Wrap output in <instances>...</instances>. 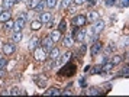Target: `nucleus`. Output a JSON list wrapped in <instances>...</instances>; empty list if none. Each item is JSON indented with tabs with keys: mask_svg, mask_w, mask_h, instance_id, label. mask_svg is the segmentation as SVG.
<instances>
[{
	"mask_svg": "<svg viewBox=\"0 0 129 97\" xmlns=\"http://www.w3.org/2000/svg\"><path fill=\"white\" fill-rule=\"evenodd\" d=\"M90 29H91V32H93L94 35H100V32L105 29V22H103V20L99 17L96 22L91 23V28H90Z\"/></svg>",
	"mask_w": 129,
	"mask_h": 97,
	"instance_id": "nucleus-1",
	"label": "nucleus"
},
{
	"mask_svg": "<svg viewBox=\"0 0 129 97\" xmlns=\"http://www.w3.org/2000/svg\"><path fill=\"white\" fill-rule=\"evenodd\" d=\"M34 58H35L36 61H45L47 59V52H45V49L44 48H41V46H36L35 49H34Z\"/></svg>",
	"mask_w": 129,
	"mask_h": 97,
	"instance_id": "nucleus-2",
	"label": "nucleus"
},
{
	"mask_svg": "<svg viewBox=\"0 0 129 97\" xmlns=\"http://www.w3.org/2000/svg\"><path fill=\"white\" fill-rule=\"evenodd\" d=\"M73 25L76 26V28H81V26H84L86 23H87V20H86V16L84 15H77L76 17H73Z\"/></svg>",
	"mask_w": 129,
	"mask_h": 97,
	"instance_id": "nucleus-3",
	"label": "nucleus"
},
{
	"mask_svg": "<svg viewBox=\"0 0 129 97\" xmlns=\"http://www.w3.org/2000/svg\"><path fill=\"white\" fill-rule=\"evenodd\" d=\"M73 38H76L78 42H84V39H86V30L84 29H78L74 26V35H73Z\"/></svg>",
	"mask_w": 129,
	"mask_h": 97,
	"instance_id": "nucleus-4",
	"label": "nucleus"
},
{
	"mask_svg": "<svg viewBox=\"0 0 129 97\" xmlns=\"http://www.w3.org/2000/svg\"><path fill=\"white\" fill-rule=\"evenodd\" d=\"M2 49H3V54L12 55V54H15V51H16V45H15L13 42H9V44H5V45L2 46Z\"/></svg>",
	"mask_w": 129,
	"mask_h": 97,
	"instance_id": "nucleus-5",
	"label": "nucleus"
},
{
	"mask_svg": "<svg viewBox=\"0 0 129 97\" xmlns=\"http://www.w3.org/2000/svg\"><path fill=\"white\" fill-rule=\"evenodd\" d=\"M41 44H42V48H44V49H49V51H51L54 48V44H55V42H54L49 36H45V38L41 41Z\"/></svg>",
	"mask_w": 129,
	"mask_h": 97,
	"instance_id": "nucleus-6",
	"label": "nucleus"
},
{
	"mask_svg": "<svg viewBox=\"0 0 129 97\" xmlns=\"http://www.w3.org/2000/svg\"><path fill=\"white\" fill-rule=\"evenodd\" d=\"M102 48H103V46H102V44H100V42H97V41H94L93 42V45H91V51H90V54H91V57H97V55H99V52L102 51Z\"/></svg>",
	"mask_w": 129,
	"mask_h": 97,
	"instance_id": "nucleus-7",
	"label": "nucleus"
},
{
	"mask_svg": "<svg viewBox=\"0 0 129 97\" xmlns=\"http://www.w3.org/2000/svg\"><path fill=\"white\" fill-rule=\"evenodd\" d=\"M65 67H67L68 70H67V71H65V70L59 71V75H73L74 73H76V65H74V64L68 62L67 65H65Z\"/></svg>",
	"mask_w": 129,
	"mask_h": 97,
	"instance_id": "nucleus-8",
	"label": "nucleus"
},
{
	"mask_svg": "<svg viewBox=\"0 0 129 97\" xmlns=\"http://www.w3.org/2000/svg\"><path fill=\"white\" fill-rule=\"evenodd\" d=\"M23 28H25V20L22 17H18V19L13 22V30L18 32V30H22Z\"/></svg>",
	"mask_w": 129,
	"mask_h": 97,
	"instance_id": "nucleus-9",
	"label": "nucleus"
},
{
	"mask_svg": "<svg viewBox=\"0 0 129 97\" xmlns=\"http://www.w3.org/2000/svg\"><path fill=\"white\" fill-rule=\"evenodd\" d=\"M99 17H100V16H99V13H97V12L91 10V12H88V13H87V17H86V20H87V22H90V23H93V22H96Z\"/></svg>",
	"mask_w": 129,
	"mask_h": 97,
	"instance_id": "nucleus-10",
	"label": "nucleus"
},
{
	"mask_svg": "<svg viewBox=\"0 0 129 97\" xmlns=\"http://www.w3.org/2000/svg\"><path fill=\"white\" fill-rule=\"evenodd\" d=\"M52 13H49V12H42V15H41V20L42 23H48V22H51L52 20Z\"/></svg>",
	"mask_w": 129,
	"mask_h": 97,
	"instance_id": "nucleus-11",
	"label": "nucleus"
},
{
	"mask_svg": "<svg viewBox=\"0 0 129 97\" xmlns=\"http://www.w3.org/2000/svg\"><path fill=\"white\" fill-rule=\"evenodd\" d=\"M59 55H61V52H59V49H58V48H55V46H54L52 49L49 51V55H48V57H49V59H54V61H57V59L59 58Z\"/></svg>",
	"mask_w": 129,
	"mask_h": 97,
	"instance_id": "nucleus-12",
	"label": "nucleus"
},
{
	"mask_svg": "<svg viewBox=\"0 0 129 97\" xmlns=\"http://www.w3.org/2000/svg\"><path fill=\"white\" fill-rule=\"evenodd\" d=\"M62 44H64V46H67V48H71V46L74 45V38H73V35H67V36H64Z\"/></svg>",
	"mask_w": 129,
	"mask_h": 97,
	"instance_id": "nucleus-13",
	"label": "nucleus"
},
{
	"mask_svg": "<svg viewBox=\"0 0 129 97\" xmlns=\"http://www.w3.org/2000/svg\"><path fill=\"white\" fill-rule=\"evenodd\" d=\"M9 19H12V13H10L9 10H3L2 13H0V22L2 23L7 22Z\"/></svg>",
	"mask_w": 129,
	"mask_h": 97,
	"instance_id": "nucleus-14",
	"label": "nucleus"
},
{
	"mask_svg": "<svg viewBox=\"0 0 129 97\" xmlns=\"http://www.w3.org/2000/svg\"><path fill=\"white\" fill-rule=\"evenodd\" d=\"M113 67H115V65H113L112 62L106 61V62L102 65V73H110L112 70H113Z\"/></svg>",
	"mask_w": 129,
	"mask_h": 97,
	"instance_id": "nucleus-15",
	"label": "nucleus"
},
{
	"mask_svg": "<svg viewBox=\"0 0 129 97\" xmlns=\"http://www.w3.org/2000/svg\"><path fill=\"white\" fill-rule=\"evenodd\" d=\"M35 83L39 87H42V88H44V87L47 86V78H45L44 75H41V77H35Z\"/></svg>",
	"mask_w": 129,
	"mask_h": 97,
	"instance_id": "nucleus-16",
	"label": "nucleus"
},
{
	"mask_svg": "<svg viewBox=\"0 0 129 97\" xmlns=\"http://www.w3.org/2000/svg\"><path fill=\"white\" fill-rule=\"evenodd\" d=\"M45 94H47V96H61L62 91L58 90V88H55V87H52V88H49L48 91H45Z\"/></svg>",
	"mask_w": 129,
	"mask_h": 97,
	"instance_id": "nucleus-17",
	"label": "nucleus"
},
{
	"mask_svg": "<svg viewBox=\"0 0 129 97\" xmlns=\"http://www.w3.org/2000/svg\"><path fill=\"white\" fill-rule=\"evenodd\" d=\"M49 38H51L54 42H57V41L61 39V32H59L58 29H57V30H52V32L49 34Z\"/></svg>",
	"mask_w": 129,
	"mask_h": 97,
	"instance_id": "nucleus-18",
	"label": "nucleus"
},
{
	"mask_svg": "<svg viewBox=\"0 0 129 97\" xmlns=\"http://www.w3.org/2000/svg\"><path fill=\"white\" fill-rule=\"evenodd\" d=\"M2 6H3L5 10H9V9H12L13 6H15V2L13 0H3L2 2Z\"/></svg>",
	"mask_w": 129,
	"mask_h": 97,
	"instance_id": "nucleus-19",
	"label": "nucleus"
},
{
	"mask_svg": "<svg viewBox=\"0 0 129 97\" xmlns=\"http://www.w3.org/2000/svg\"><path fill=\"white\" fill-rule=\"evenodd\" d=\"M44 9H45V2H44V0H39L34 10H35L36 13H42V12H44Z\"/></svg>",
	"mask_w": 129,
	"mask_h": 97,
	"instance_id": "nucleus-20",
	"label": "nucleus"
},
{
	"mask_svg": "<svg viewBox=\"0 0 129 97\" xmlns=\"http://www.w3.org/2000/svg\"><path fill=\"white\" fill-rule=\"evenodd\" d=\"M12 41L13 44H16V42H20L22 41V30H18V32H15L12 35Z\"/></svg>",
	"mask_w": 129,
	"mask_h": 97,
	"instance_id": "nucleus-21",
	"label": "nucleus"
},
{
	"mask_svg": "<svg viewBox=\"0 0 129 97\" xmlns=\"http://www.w3.org/2000/svg\"><path fill=\"white\" fill-rule=\"evenodd\" d=\"M38 44H39V39L38 38H32L29 42V51H34L36 46H38Z\"/></svg>",
	"mask_w": 129,
	"mask_h": 97,
	"instance_id": "nucleus-22",
	"label": "nucleus"
},
{
	"mask_svg": "<svg viewBox=\"0 0 129 97\" xmlns=\"http://www.w3.org/2000/svg\"><path fill=\"white\" fill-rule=\"evenodd\" d=\"M42 26V22L41 20H34V22L30 23V28H32V30H39Z\"/></svg>",
	"mask_w": 129,
	"mask_h": 97,
	"instance_id": "nucleus-23",
	"label": "nucleus"
},
{
	"mask_svg": "<svg viewBox=\"0 0 129 97\" xmlns=\"http://www.w3.org/2000/svg\"><path fill=\"white\" fill-rule=\"evenodd\" d=\"M38 2H39V0H25V3H26V6H28L29 9H32V10L35 9V6L38 5Z\"/></svg>",
	"mask_w": 129,
	"mask_h": 97,
	"instance_id": "nucleus-24",
	"label": "nucleus"
},
{
	"mask_svg": "<svg viewBox=\"0 0 129 97\" xmlns=\"http://www.w3.org/2000/svg\"><path fill=\"white\" fill-rule=\"evenodd\" d=\"M110 62L113 64V65H117V64L122 62V57H120V55H113V57H112V61H110Z\"/></svg>",
	"mask_w": 129,
	"mask_h": 97,
	"instance_id": "nucleus-25",
	"label": "nucleus"
},
{
	"mask_svg": "<svg viewBox=\"0 0 129 97\" xmlns=\"http://www.w3.org/2000/svg\"><path fill=\"white\" fill-rule=\"evenodd\" d=\"M45 6L48 9H54L57 6V0H45Z\"/></svg>",
	"mask_w": 129,
	"mask_h": 97,
	"instance_id": "nucleus-26",
	"label": "nucleus"
},
{
	"mask_svg": "<svg viewBox=\"0 0 129 97\" xmlns=\"http://www.w3.org/2000/svg\"><path fill=\"white\" fill-rule=\"evenodd\" d=\"M99 93H100V90L97 88V87H91V88L87 91V94H90V96H97Z\"/></svg>",
	"mask_w": 129,
	"mask_h": 97,
	"instance_id": "nucleus-27",
	"label": "nucleus"
},
{
	"mask_svg": "<svg viewBox=\"0 0 129 97\" xmlns=\"http://www.w3.org/2000/svg\"><path fill=\"white\" fill-rule=\"evenodd\" d=\"M65 29H67V22H65L64 19H62V20H61V22H59V26H58V30L59 32H61V34H62V32H64Z\"/></svg>",
	"mask_w": 129,
	"mask_h": 97,
	"instance_id": "nucleus-28",
	"label": "nucleus"
},
{
	"mask_svg": "<svg viewBox=\"0 0 129 97\" xmlns=\"http://www.w3.org/2000/svg\"><path fill=\"white\" fill-rule=\"evenodd\" d=\"M91 74H100L102 73V65H94L93 70H90Z\"/></svg>",
	"mask_w": 129,
	"mask_h": 97,
	"instance_id": "nucleus-29",
	"label": "nucleus"
},
{
	"mask_svg": "<svg viewBox=\"0 0 129 97\" xmlns=\"http://www.w3.org/2000/svg\"><path fill=\"white\" fill-rule=\"evenodd\" d=\"M71 3H73V0H62V2H61V7H62V9H68V6H70Z\"/></svg>",
	"mask_w": 129,
	"mask_h": 97,
	"instance_id": "nucleus-30",
	"label": "nucleus"
},
{
	"mask_svg": "<svg viewBox=\"0 0 129 97\" xmlns=\"http://www.w3.org/2000/svg\"><path fill=\"white\" fill-rule=\"evenodd\" d=\"M5 29H13V20L9 19L7 22H5Z\"/></svg>",
	"mask_w": 129,
	"mask_h": 97,
	"instance_id": "nucleus-31",
	"label": "nucleus"
},
{
	"mask_svg": "<svg viewBox=\"0 0 129 97\" xmlns=\"http://www.w3.org/2000/svg\"><path fill=\"white\" fill-rule=\"evenodd\" d=\"M7 65V59H5V58H0V70H5Z\"/></svg>",
	"mask_w": 129,
	"mask_h": 97,
	"instance_id": "nucleus-32",
	"label": "nucleus"
},
{
	"mask_svg": "<svg viewBox=\"0 0 129 97\" xmlns=\"http://www.w3.org/2000/svg\"><path fill=\"white\" fill-rule=\"evenodd\" d=\"M9 93H10L12 96H18V94H22V91H20L19 88H16V87H15V88H12V90H10Z\"/></svg>",
	"mask_w": 129,
	"mask_h": 97,
	"instance_id": "nucleus-33",
	"label": "nucleus"
},
{
	"mask_svg": "<svg viewBox=\"0 0 129 97\" xmlns=\"http://www.w3.org/2000/svg\"><path fill=\"white\" fill-rule=\"evenodd\" d=\"M70 57H71V52H67V54H65V55H64V58H62V59H61V64L67 62V61H68V59H70Z\"/></svg>",
	"mask_w": 129,
	"mask_h": 97,
	"instance_id": "nucleus-34",
	"label": "nucleus"
},
{
	"mask_svg": "<svg viewBox=\"0 0 129 97\" xmlns=\"http://www.w3.org/2000/svg\"><path fill=\"white\" fill-rule=\"evenodd\" d=\"M88 0H73V3L76 6H80V5H84V3H87Z\"/></svg>",
	"mask_w": 129,
	"mask_h": 97,
	"instance_id": "nucleus-35",
	"label": "nucleus"
},
{
	"mask_svg": "<svg viewBox=\"0 0 129 97\" xmlns=\"http://www.w3.org/2000/svg\"><path fill=\"white\" fill-rule=\"evenodd\" d=\"M123 77H126V78H128V75H129V67H125V68H123Z\"/></svg>",
	"mask_w": 129,
	"mask_h": 97,
	"instance_id": "nucleus-36",
	"label": "nucleus"
},
{
	"mask_svg": "<svg viewBox=\"0 0 129 97\" xmlns=\"http://www.w3.org/2000/svg\"><path fill=\"white\" fill-rule=\"evenodd\" d=\"M116 0H106V6H113Z\"/></svg>",
	"mask_w": 129,
	"mask_h": 97,
	"instance_id": "nucleus-37",
	"label": "nucleus"
},
{
	"mask_svg": "<svg viewBox=\"0 0 129 97\" xmlns=\"http://www.w3.org/2000/svg\"><path fill=\"white\" fill-rule=\"evenodd\" d=\"M19 17H22V19H23L25 22H28V15H26V13H22V15H20Z\"/></svg>",
	"mask_w": 129,
	"mask_h": 97,
	"instance_id": "nucleus-38",
	"label": "nucleus"
},
{
	"mask_svg": "<svg viewBox=\"0 0 129 97\" xmlns=\"http://www.w3.org/2000/svg\"><path fill=\"white\" fill-rule=\"evenodd\" d=\"M128 5H129V0H122V6L123 7H128Z\"/></svg>",
	"mask_w": 129,
	"mask_h": 97,
	"instance_id": "nucleus-39",
	"label": "nucleus"
},
{
	"mask_svg": "<svg viewBox=\"0 0 129 97\" xmlns=\"http://www.w3.org/2000/svg\"><path fill=\"white\" fill-rule=\"evenodd\" d=\"M68 7H70V10H68V12H70V13H74V12H76V6H68Z\"/></svg>",
	"mask_w": 129,
	"mask_h": 97,
	"instance_id": "nucleus-40",
	"label": "nucleus"
},
{
	"mask_svg": "<svg viewBox=\"0 0 129 97\" xmlns=\"http://www.w3.org/2000/svg\"><path fill=\"white\" fill-rule=\"evenodd\" d=\"M5 77V70H0V78H3Z\"/></svg>",
	"mask_w": 129,
	"mask_h": 97,
	"instance_id": "nucleus-41",
	"label": "nucleus"
},
{
	"mask_svg": "<svg viewBox=\"0 0 129 97\" xmlns=\"http://www.w3.org/2000/svg\"><path fill=\"white\" fill-rule=\"evenodd\" d=\"M90 68H91V67H90V65H87V67L84 68V73H88V71H90Z\"/></svg>",
	"mask_w": 129,
	"mask_h": 97,
	"instance_id": "nucleus-42",
	"label": "nucleus"
},
{
	"mask_svg": "<svg viewBox=\"0 0 129 97\" xmlns=\"http://www.w3.org/2000/svg\"><path fill=\"white\" fill-rule=\"evenodd\" d=\"M13 2H15V3H20V2H22V0H13Z\"/></svg>",
	"mask_w": 129,
	"mask_h": 97,
	"instance_id": "nucleus-43",
	"label": "nucleus"
},
{
	"mask_svg": "<svg viewBox=\"0 0 129 97\" xmlns=\"http://www.w3.org/2000/svg\"><path fill=\"white\" fill-rule=\"evenodd\" d=\"M3 10H5V9H3V6H0V13H2Z\"/></svg>",
	"mask_w": 129,
	"mask_h": 97,
	"instance_id": "nucleus-44",
	"label": "nucleus"
},
{
	"mask_svg": "<svg viewBox=\"0 0 129 97\" xmlns=\"http://www.w3.org/2000/svg\"><path fill=\"white\" fill-rule=\"evenodd\" d=\"M0 58H2V55H0Z\"/></svg>",
	"mask_w": 129,
	"mask_h": 97,
	"instance_id": "nucleus-45",
	"label": "nucleus"
}]
</instances>
